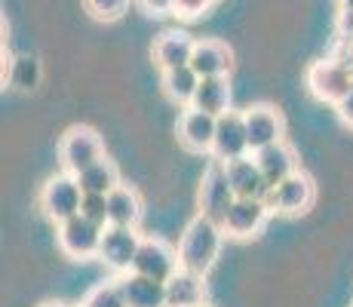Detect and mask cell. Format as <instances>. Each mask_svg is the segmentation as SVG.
<instances>
[{"instance_id": "21", "label": "cell", "mask_w": 353, "mask_h": 307, "mask_svg": "<svg viewBox=\"0 0 353 307\" xmlns=\"http://www.w3.org/2000/svg\"><path fill=\"white\" fill-rule=\"evenodd\" d=\"M200 74L194 71L191 65H181V68H169L163 71V90L172 101L179 105H191L194 95H196V86H200Z\"/></svg>"}, {"instance_id": "27", "label": "cell", "mask_w": 353, "mask_h": 307, "mask_svg": "<svg viewBox=\"0 0 353 307\" xmlns=\"http://www.w3.org/2000/svg\"><path fill=\"white\" fill-rule=\"evenodd\" d=\"M126 3L129 0H83L86 12H90L92 19H99V22H114V19H120L126 12Z\"/></svg>"}, {"instance_id": "4", "label": "cell", "mask_w": 353, "mask_h": 307, "mask_svg": "<svg viewBox=\"0 0 353 307\" xmlns=\"http://www.w3.org/2000/svg\"><path fill=\"white\" fill-rule=\"evenodd\" d=\"M307 90L314 99L325 101V105H338L353 90V71L338 65L335 59L314 61L307 68Z\"/></svg>"}, {"instance_id": "13", "label": "cell", "mask_w": 353, "mask_h": 307, "mask_svg": "<svg viewBox=\"0 0 353 307\" xmlns=\"http://www.w3.org/2000/svg\"><path fill=\"white\" fill-rule=\"evenodd\" d=\"M225 169H228V181H230V188H234L236 197H258V200H268L270 190H274L268 184V179H264L255 154L236 157V160L225 163Z\"/></svg>"}, {"instance_id": "8", "label": "cell", "mask_w": 353, "mask_h": 307, "mask_svg": "<svg viewBox=\"0 0 353 307\" xmlns=\"http://www.w3.org/2000/svg\"><path fill=\"white\" fill-rule=\"evenodd\" d=\"M314 194H316L314 179L298 169V172H292L289 179H283L274 190H270L268 203H270V209H276V212H283V215H301L310 209Z\"/></svg>"}, {"instance_id": "7", "label": "cell", "mask_w": 353, "mask_h": 307, "mask_svg": "<svg viewBox=\"0 0 353 307\" xmlns=\"http://www.w3.org/2000/svg\"><path fill=\"white\" fill-rule=\"evenodd\" d=\"M268 215H270V203L268 200H258V197H236V200L230 203L221 228H225L228 237L246 240V237H255L258 230L264 228Z\"/></svg>"}, {"instance_id": "30", "label": "cell", "mask_w": 353, "mask_h": 307, "mask_svg": "<svg viewBox=\"0 0 353 307\" xmlns=\"http://www.w3.org/2000/svg\"><path fill=\"white\" fill-rule=\"evenodd\" d=\"M335 34L341 40H350V43H353V10H341V12H338Z\"/></svg>"}, {"instance_id": "31", "label": "cell", "mask_w": 353, "mask_h": 307, "mask_svg": "<svg viewBox=\"0 0 353 307\" xmlns=\"http://www.w3.org/2000/svg\"><path fill=\"white\" fill-rule=\"evenodd\" d=\"M139 3L151 16H169V12H175V0H139Z\"/></svg>"}, {"instance_id": "23", "label": "cell", "mask_w": 353, "mask_h": 307, "mask_svg": "<svg viewBox=\"0 0 353 307\" xmlns=\"http://www.w3.org/2000/svg\"><path fill=\"white\" fill-rule=\"evenodd\" d=\"M77 181H80V188H83V194H111L120 184V175H117V169H114V163L99 160V163H92L90 169H83V172L77 175Z\"/></svg>"}, {"instance_id": "32", "label": "cell", "mask_w": 353, "mask_h": 307, "mask_svg": "<svg viewBox=\"0 0 353 307\" xmlns=\"http://www.w3.org/2000/svg\"><path fill=\"white\" fill-rule=\"evenodd\" d=\"M335 111H338V117H341L344 126H350V129H353V90H350L347 95H344L341 101H338Z\"/></svg>"}, {"instance_id": "2", "label": "cell", "mask_w": 353, "mask_h": 307, "mask_svg": "<svg viewBox=\"0 0 353 307\" xmlns=\"http://www.w3.org/2000/svg\"><path fill=\"white\" fill-rule=\"evenodd\" d=\"M80 206H83V188H80L74 172L52 175L40 190V209L46 212V218H52L59 224L80 215Z\"/></svg>"}, {"instance_id": "16", "label": "cell", "mask_w": 353, "mask_h": 307, "mask_svg": "<svg viewBox=\"0 0 353 307\" xmlns=\"http://www.w3.org/2000/svg\"><path fill=\"white\" fill-rule=\"evenodd\" d=\"M206 304V277L179 268L166 283V307H203Z\"/></svg>"}, {"instance_id": "20", "label": "cell", "mask_w": 353, "mask_h": 307, "mask_svg": "<svg viewBox=\"0 0 353 307\" xmlns=\"http://www.w3.org/2000/svg\"><path fill=\"white\" fill-rule=\"evenodd\" d=\"M191 105L200 108V111L215 114V117L228 114L230 111V83H228V74H221V77H203L200 86H196V95H194Z\"/></svg>"}, {"instance_id": "3", "label": "cell", "mask_w": 353, "mask_h": 307, "mask_svg": "<svg viewBox=\"0 0 353 307\" xmlns=\"http://www.w3.org/2000/svg\"><path fill=\"white\" fill-rule=\"evenodd\" d=\"M59 160H62L65 172L80 175L83 169H90L92 163L105 160V145H101L99 132L90 126H71L65 132L62 145H59Z\"/></svg>"}, {"instance_id": "22", "label": "cell", "mask_w": 353, "mask_h": 307, "mask_svg": "<svg viewBox=\"0 0 353 307\" xmlns=\"http://www.w3.org/2000/svg\"><path fill=\"white\" fill-rule=\"evenodd\" d=\"M108 209H111V224H123V228H135L141 218V200L132 188L117 184L108 194Z\"/></svg>"}, {"instance_id": "36", "label": "cell", "mask_w": 353, "mask_h": 307, "mask_svg": "<svg viewBox=\"0 0 353 307\" xmlns=\"http://www.w3.org/2000/svg\"><path fill=\"white\" fill-rule=\"evenodd\" d=\"M203 307H206V304H203Z\"/></svg>"}, {"instance_id": "24", "label": "cell", "mask_w": 353, "mask_h": 307, "mask_svg": "<svg viewBox=\"0 0 353 307\" xmlns=\"http://www.w3.org/2000/svg\"><path fill=\"white\" fill-rule=\"evenodd\" d=\"M6 80H10L12 90H22V92H31L40 86L43 80V68L34 56H16L10 61V71H6Z\"/></svg>"}, {"instance_id": "18", "label": "cell", "mask_w": 353, "mask_h": 307, "mask_svg": "<svg viewBox=\"0 0 353 307\" xmlns=\"http://www.w3.org/2000/svg\"><path fill=\"white\" fill-rule=\"evenodd\" d=\"M191 68L200 77H221L230 71V50L221 40H200L194 46Z\"/></svg>"}, {"instance_id": "1", "label": "cell", "mask_w": 353, "mask_h": 307, "mask_svg": "<svg viewBox=\"0 0 353 307\" xmlns=\"http://www.w3.org/2000/svg\"><path fill=\"white\" fill-rule=\"evenodd\" d=\"M221 240H225V228L219 221L206 215H196L191 224L185 228L179 243V261L185 270H194V274L206 277L212 270L215 258L221 252Z\"/></svg>"}, {"instance_id": "12", "label": "cell", "mask_w": 353, "mask_h": 307, "mask_svg": "<svg viewBox=\"0 0 353 307\" xmlns=\"http://www.w3.org/2000/svg\"><path fill=\"white\" fill-rule=\"evenodd\" d=\"M215 129H219V117L215 114L188 105V111L179 120V141L194 154H212Z\"/></svg>"}, {"instance_id": "9", "label": "cell", "mask_w": 353, "mask_h": 307, "mask_svg": "<svg viewBox=\"0 0 353 307\" xmlns=\"http://www.w3.org/2000/svg\"><path fill=\"white\" fill-rule=\"evenodd\" d=\"M139 246H141V237L135 234V228L108 224L105 237H101L99 258L108 264V268L126 274V270H132V261H135V255H139Z\"/></svg>"}, {"instance_id": "11", "label": "cell", "mask_w": 353, "mask_h": 307, "mask_svg": "<svg viewBox=\"0 0 353 307\" xmlns=\"http://www.w3.org/2000/svg\"><path fill=\"white\" fill-rule=\"evenodd\" d=\"M179 268H181L179 252L163 240H141L139 255H135V261H132L135 274H145L151 279H160V283H169Z\"/></svg>"}, {"instance_id": "29", "label": "cell", "mask_w": 353, "mask_h": 307, "mask_svg": "<svg viewBox=\"0 0 353 307\" xmlns=\"http://www.w3.org/2000/svg\"><path fill=\"white\" fill-rule=\"evenodd\" d=\"M209 6H212V0H175V12L185 19L200 16L203 10H209Z\"/></svg>"}, {"instance_id": "15", "label": "cell", "mask_w": 353, "mask_h": 307, "mask_svg": "<svg viewBox=\"0 0 353 307\" xmlns=\"http://www.w3.org/2000/svg\"><path fill=\"white\" fill-rule=\"evenodd\" d=\"M117 286L129 307H166V283H160V279L126 270V274H120Z\"/></svg>"}, {"instance_id": "33", "label": "cell", "mask_w": 353, "mask_h": 307, "mask_svg": "<svg viewBox=\"0 0 353 307\" xmlns=\"http://www.w3.org/2000/svg\"><path fill=\"white\" fill-rule=\"evenodd\" d=\"M338 10H353V0H338Z\"/></svg>"}, {"instance_id": "17", "label": "cell", "mask_w": 353, "mask_h": 307, "mask_svg": "<svg viewBox=\"0 0 353 307\" xmlns=\"http://www.w3.org/2000/svg\"><path fill=\"white\" fill-rule=\"evenodd\" d=\"M255 160H258V166H261L270 188H276L283 179L298 172L295 151H292L286 141H276V145H268V148H261V151H255Z\"/></svg>"}, {"instance_id": "10", "label": "cell", "mask_w": 353, "mask_h": 307, "mask_svg": "<svg viewBox=\"0 0 353 307\" xmlns=\"http://www.w3.org/2000/svg\"><path fill=\"white\" fill-rule=\"evenodd\" d=\"M246 154H252V148H249V132H246V114H240V111L221 114L219 129H215L212 157L221 163H230Z\"/></svg>"}, {"instance_id": "26", "label": "cell", "mask_w": 353, "mask_h": 307, "mask_svg": "<svg viewBox=\"0 0 353 307\" xmlns=\"http://www.w3.org/2000/svg\"><path fill=\"white\" fill-rule=\"evenodd\" d=\"M80 215H86L90 221L108 228L111 224V209H108V194H83V206H80Z\"/></svg>"}, {"instance_id": "28", "label": "cell", "mask_w": 353, "mask_h": 307, "mask_svg": "<svg viewBox=\"0 0 353 307\" xmlns=\"http://www.w3.org/2000/svg\"><path fill=\"white\" fill-rule=\"evenodd\" d=\"M329 59H335L338 65H344V68H347V71H353V43H350V40L335 37V46H332Z\"/></svg>"}, {"instance_id": "5", "label": "cell", "mask_w": 353, "mask_h": 307, "mask_svg": "<svg viewBox=\"0 0 353 307\" xmlns=\"http://www.w3.org/2000/svg\"><path fill=\"white\" fill-rule=\"evenodd\" d=\"M234 200H236V194L228 181L225 163L212 157V163H209V169L203 172V184H200V215H206V218H212V221L221 224Z\"/></svg>"}, {"instance_id": "35", "label": "cell", "mask_w": 353, "mask_h": 307, "mask_svg": "<svg viewBox=\"0 0 353 307\" xmlns=\"http://www.w3.org/2000/svg\"><path fill=\"white\" fill-rule=\"evenodd\" d=\"M80 307H86V304H80Z\"/></svg>"}, {"instance_id": "34", "label": "cell", "mask_w": 353, "mask_h": 307, "mask_svg": "<svg viewBox=\"0 0 353 307\" xmlns=\"http://www.w3.org/2000/svg\"><path fill=\"white\" fill-rule=\"evenodd\" d=\"M43 307H65V304H59V301H50V304H43Z\"/></svg>"}, {"instance_id": "25", "label": "cell", "mask_w": 353, "mask_h": 307, "mask_svg": "<svg viewBox=\"0 0 353 307\" xmlns=\"http://www.w3.org/2000/svg\"><path fill=\"white\" fill-rule=\"evenodd\" d=\"M83 304L86 307H129L117 283H101V286H96Z\"/></svg>"}, {"instance_id": "19", "label": "cell", "mask_w": 353, "mask_h": 307, "mask_svg": "<svg viewBox=\"0 0 353 307\" xmlns=\"http://www.w3.org/2000/svg\"><path fill=\"white\" fill-rule=\"evenodd\" d=\"M194 46L196 40H191L188 34L181 31H169L154 43V59L163 71L169 68H181V65H191V56H194Z\"/></svg>"}, {"instance_id": "6", "label": "cell", "mask_w": 353, "mask_h": 307, "mask_svg": "<svg viewBox=\"0 0 353 307\" xmlns=\"http://www.w3.org/2000/svg\"><path fill=\"white\" fill-rule=\"evenodd\" d=\"M101 237H105V228L96 221H90L86 215H74V218H68V221L59 224V246H62V252L71 258L99 255Z\"/></svg>"}, {"instance_id": "14", "label": "cell", "mask_w": 353, "mask_h": 307, "mask_svg": "<svg viewBox=\"0 0 353 307\" xmlns=\"http://www.w3.org/2000/svg\"><path fill=\"white\" fill-rule=\"evenodd\" d=\"M246 132H249V148L261 151L268 145H276L283 141V117L276 108L270 105H255L246 111Z\"/></svg>"}]
</instances>
